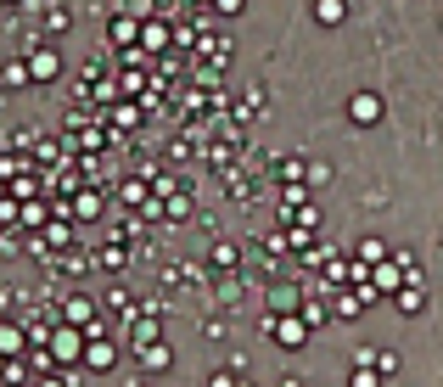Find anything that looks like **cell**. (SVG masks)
<instances>
[{
  "instance_id": "6da1fadb",
  "label": "cell",
  "mask_w": 443,
  "mask_h": 387,
  "mask_svg": "<svg viewBox=\"0 0 443 387\" xmlns=\"http://www.w3.org/2000/svg\"><path fill=\"white\" fill-rule=\"evenodd\" d=\"M348 112H354L359 124H376V118H381V96H370V90H359V96L348 101Z\"/></svg>"
},
{
  "instance_id": "30bf717a",
  "label": "cell",
  "mask_w": 443,
  "mask_h": 387,
  "mask_svg": "<svg viewBox=\"0 0 443 387\" xmlns=\"http://www.w3.org/2000/svg\"><path fill=\"white\" fill-rule=\"evenodd\" d=\"M230 376H236V371H214V382H208V387H236Z\"/></svg>"
},
{
  "instance_id": "7a4b0ae2",
  "label": "cell",
  "mask_w": 443,
  "mask_h": 387,
  "mask_svg": "<svg viewBox=\"0 0 443 387\" xmlns=\"http://www.w3.org/2000/svg\"><path fill=\"white\" fill-rule=\"evenodd\" d=\"M343 17H348V0H320L314 6V23H326V28H337Z\"/></svg>"
},
{
  "instance_id": "277c9868",
  "label": "cell",
  "mask_w": 443,
  "mask_h": 387,
  "mask_svg": "<svg viewBox=\"0 0 443 387\" xmlns=\"http://www.w3.org/2000/svg\"><path fill=\"white\" fill-rule=\"evenodd\" d=\"M303 337H309V331H303V320H281V325H275V342H281V348H297Z\"/></svg>"
},
{
  "instance_id": "9c48e42d",
  "label": "cell",
  "mask_w": 443,
  "mask_h": 387,
  "mask_svg": "<svg viewBox=\"0 0 443 387\" xmlns=\"http://www.w3.org/2000/svg\"><path fill=\"white\" fill-rule=\"evenodd\" d=\"M354 387H376V371H370V365H359V371H354Z\"/></svg>"
},
{
  "instance_id": "5b68a950",
  "label": "cell",
  "mask_w": 443,
  "mask_h": 387,
  "mask_svg": "<svg viewBox=\"0 0 443 387\" xmlns=\"http://www.w3.org/2000/svg\"><path fill=\"white\" fill-rule=\"evenodd\" d=\"M124 40H135V17H118L113 23V45H124Z\"/></svg>"
},
{
  "instance_id": "8992f818",
  "label": "cell",
  "mask_w": 443,
  "mask_h": 387,
  "mask_svg": "<svg viewBox=\"0 0 443 387\" xmlns=\"http://www.w3.org/2000/svg\"><path fill=\"white\" fill-rule=\"evenodd\" d=\"M79 354V337L74 331H62V337H57V359H74Z\"/></svg>"
},
{
  "instance_id": "3957f363",
  "label": "cell",
  "mask_w": 443,
  "mask_h": 387,
  "mask_svg": "<svg viewBox=\"0 0 443 387\" xmlns=\"http://www.w3.org/2000/svg\"><path fill=\"white\" fill-rule=\"evenodd\" d=\"M28 79H57V51H34L28 57Z\"/></svg>"
},
{
  "instance_id": "8fae6325",
  "label": "cell",
  "mask_w": 443,
  "mask_h": 387,
  "mask_svg": "<svg viewBox=\"0 0 443 387\" xmlns=\"http://www.w3.org/2000/svg\"><path fill=\"white\" fill-rule=\"evenodd\" d=\"M214 6H219V11H241V0H214Z\"/></svg>"
},
{
  "instance_id": "52a82bcc",
  "label": "cell",
  "mask_w": 443,
  "mask_h": 387,
  "mask_svg": "<svg viewBox=\"0 0 443 387\" xmlns=\"http://www.w3.org/2000/svg\"><path fill=\"white\" fill-rule=\"evenodd\" d=\"M45 28H51V34H62V28H68V11H62V6H51V11H45Z\"/></svg>"
},
{
  "instance_id": "ba28073f",
  "label": "cell",
  "mask_w": 443,
  "mask_h": 387,
  "mask_svg": "<svg viewBox=\"0 0 443 387\" xmlns=\"http://www.w3.org/2000/svg\"><path fill=\"white\" fill-rule=\"evenodd\" d=\"M376 292H398V275L393 270H376Z\"/></svg>"
}]
</instances>
